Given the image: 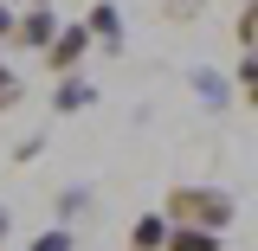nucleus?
I'll return each instance as SVG.
<instances>
[{
  "label": "nucleus",
  "instance_id": "f257e3e1",
  "mask_svg": "<svg viewBox=\"0 0 258 251\" xmlns=\"http://www.w3.org/2000/svg\"><path fill=\"white\" fill-rule=\"evenodd\" d=\"M161 219L168 225H200V232H232V219H239V200L226 187H213V181H174L168 187V200H161Z\"/></svg>",
  "mask_w": 258,
  "mask_h": 251
},
{
  "label": "nucleus",
  "instance_id": "f03ea898",
  "mask_svg": "<svg viewBox=\"0 0 258 251\" xmlns=\"http://www.w3.org/2000/svg\"><path fill=\"white\" fill-rule=\"evenodd\" d=\"M91 26H84V20H64L58 26V39H52V45H45V71H52V77H78V64L91 58Z\"/></svg>",
  "mask_w": 258,
  "mask_h": 251
},
{
  "label": "nucleus",
  "instance_id": "7ed1b4c3",
  "mask_svg": "<svg viewBox=\"0 0 258 251\" xmlns=\"http://www.w3.org/2000/svg\"><path fill=\"white\" fill-rule=\"evenodd\" d=\"M58 7H20V26H13V45H20V52H39V58H45V45H52V39H58Z\"/></svg>",
  "mask_w": 258,
  "mask_h": 251
},
{
  "label": "nucleus",
  "instance_id": "20e7f679",
  "mask_svg": "<svg viewBox=\"0 0 258 251\" xmlns=\"http://www.w3.org/2000/svg\"><path fill=\"white\" fill-rule=\"evenodd\" d=\"M84 26H91V39L103 52H123L129 45V26H123V7H116V0H97L91 13H84Z\"/></svg>",
  "mask_w": 258,
  "mask_h": 251
},
{
  "label": "nucleus",
  "instance_id": "39448f33",
  "mask_svg": "<svg viewBox=\"0 0 258 251\" xmlns=\"http://www.w3.org/2000/svg\"><path fill=\"white\" fill-rule=\"evenodd\" d=\"M91 103H97L91 77H58V91H52V110H58V116H78V110H91Z\"/></svg>",
  "mask_w": 258,
  "mask_h": 251
},
{
  "label": "nucleus",
  "instance_id": "423d86ee",
  "mask_svg": "<svg viewBox=\"0 0 258 251\" xmlns=\"http://www.w3.org/2000/svg\"><path fill=\"white\" fill-rule=\"evenodd\" d=\"M220 232H200V225H168V245L161 251H220Z\"/></svg>",
  "mask_w": 258,
  "mask_h": 251
},
{
  "label": "nucleus",
  "instance_id": "0eeeda50",
  "mask_svg": "<svg viewBox=\"0 0 258 251\" xmlns=\"http://www.w3.org/2000/svg\"><path fill=\"white\" fill-rule=\"evenodd\" d=\"M161 245H168V219L161 213H142L129 225V251H161Z\"/></svg>",
  "mask_w": 258,
  "mask_h": 251
},
{
  "label": "nucleus",
  "instance_id": "6e6552de",
  "mask_svg": "<svg viewBox=\"0 0 258 251\" xmlns=\"http://www.w3.org/2000/svg\"><path fill=\"white\" fill-rule=\"evenodd\" d=\"M20 103H26V77H20V64L0 52V116H13Z\"/></svg>",
  "mask_w": 258,
  "mask_h": 251
},
{
  "label": "nucleus",
  "instance_id": "1a4fd4ad",
  "mask_svg": "<svg viewBox=\"0 0 258 251\" xmlns=\"http://www.w3.org/2000/svg\"><path fill=\"white\" fill-rule=\"evenodd\" d=\"M187 84L200 91V103H207V110H226V103H232L226 77H220V71H207V64H200V71H187Z\"/></svg>",
  "mask_w": 258,
  "mask_h": 251
},
{
  "label": "nucleus",
  "instance_id": "9d476101",
  "mask_svg": "<svg viewBox=\"0 0 258 251\" xmlns=\"http://www.w3.org/2000/svg\"><path fill=\"white\" fill-rule=\"evenodd\" d=\"M232 84H239V97H245V110L258 116V52H245V58H232Z\"/></svg>",
  "mask_w": 258,
  "mask_h": 251
},
{
  "label": "nucleus",
  "instance_id": "9b49d317",
  "mask_svg": "<svg viewBox=\"0 0 258 251\" xmlns=\"http://www.w3.org/2000/svg\"><path fill=\"white\" fill-rule=\"evenodd\" d=\"M232 39H239V52H258V0L239 7V20H232Z\"/></svg>",
  "mask_w": 258,
  "mask_h": 251
},
{
  "label": "nucleus",
  "instance_id": "f8f14e48",
  "mask_svg": "<svg viewBox=\"0 0 258 251\" xmlns=\"http://www.w3.org/2000/svg\"><path fill=\"white\" fill-rule=\"evenodd\" d=\"M26 251H78V238H71V225H45Z\"/></svg>",
  "mask_w": 258,
  "mask_h": 251
},
{
  "label": "nucleus",
  "instance_id": "ddd939ff",
  "mask_svg": "<svg viewBox=\"0 0 258 251\" xmlns=\"http://www.w3.org/2000/svg\"><path fill=\"white\" fill-rule=\"evenodd\" d=\"M84 206H91V187H64V193H58V219H64V225L78 219Z\"/></svg>",
  "mask_w": 258,
  "mask_h": 251
},
{
  "label": "nucleus",
  "instance_id": "4468645a",
  "mask_svg": "<svg viewBox=\"0 0 258 251\" xmlns=\"http://www.w3.org/2000/svg\"><path fill=\"white\" fill-rule=\"evenodd\" d=\"M13 26H20V0H0V52L13 45Z\"/></svg>",
  "mask_w": 258,
  "mask_h": 251
},
{
  "label": "nucleus",
  "instance_id": "2eb2a0df",
  "mask_svg": "<svg viewBox=\"0 0 258 251\" xmlns=\"http://www.w3.org/2000/svg\"><path fill=\"white\" fill-rule=\"evenodd\" d=\"M200 7H207V0H161L168 20H200Z\"/></svg>",
  "mask_w": 258,
  "mask_h": 251
},
{
  "label": "nucleus",
  "instance_id": "dca6fc26",
  "mask_svg": "<svg viewBox=\"0 0 258 251\" xmlns=\"http://www.w3.org/2000/svg\"><path fill=\"white\" fill-rule=\"evenodd\" d=\"M39 148H45V135H26V142H13V161H20V168H26V161L39 155Z\"/></svg>",
  "mask_w": 258,
  "mask_h": 251
},
{
  "label": "nucleus",
  "instance_id": "f3484780",
  "mask_svg": "<svg viewBox=\"0 0 258 251\" xmlns=\"http://www.w3.org/2000/svg\"><path fill=\"white\" fill-rule=\"evenodd\" d=\"M7 232H13V219H7V206H0V245H7Z\"/></svg>",
  "mask_w": 258,
  "mask_h": 251
},
{
  "label": "nucleus",
  "instance_id": "a211bd4d",
  "mask_svg": "<svg viewBox=\"0 0 258 251\" xmlns=\"http://www.w3.org/2000/svg\"><path fill=\"white\" fill-rule=\"evenodd\" d=\"M20 7H52V0H20Z\"/></svg>",
  "mask_w": 258,
  "mask_h": 251
}]
</instances>
